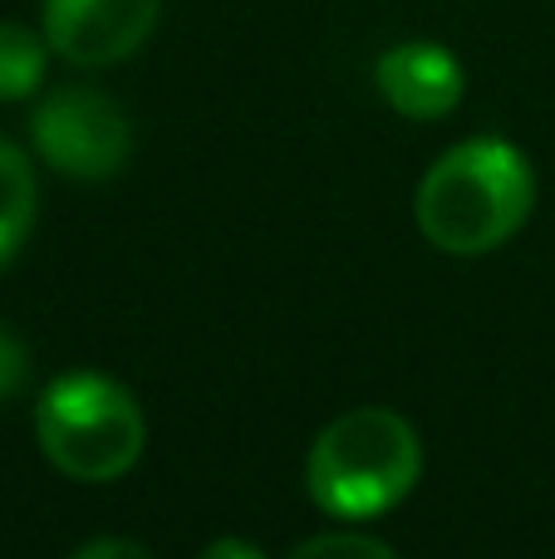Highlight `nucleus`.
<instances>
[{
	"label": "nucleus",
	"mask_w": 555,
	"mask_h": 559,
	"mask_svg": "<svg viewBox=\"0 0 555 559\" xmlns=\"http://www.w3.org/2000/svg\"><path fill=\"white\" fill-rule=\"evenodd\" d=\"M536 173L497 133L448 147L413 192V222L442 255H492L531 222Z\"/></svg>",
	"instance_id": "1"
},
{
	"label": "nucleus",
	"mask_w": 555,
	"mask_h": 559,
	"mask_svg": "<svg viewBox=\"0 0 555 559\" xmlns=\"http://www.w3.org/2000/svg\"><path fill=\"white\" fill-rule=\"evenodd\" d=\"M423 476V442L393 407H350L315 432L305 491L330 521H379L409 501Z\"/></svg>",
	"instance_id": "2"
},
{
	"label": "nucleus",
	"mask_w": 555,
	"mask_h": 559,
	"mask_svg": "<svg viewBox=\"0 0 555 559\" xmlns=\"http://www.w3.org/2000/svg\"><path fill=\"white\" fill-rule=\"evenodd\" d=\"M35 442L59 476L104 486L138 466L147 447V423L123 383L94 368H74L39 393Z\"/></svg>",
	"instance_id": "3"
},
{
	"label": "nucleus",
	"mask_w": 555,
	"mask_h": 559,
	"mask_svg": "<svg viewBox=\"0 0 555 559\" xmlns=\"http://www.w3.org/2000/svg\"><path fill=\"white\" fill-rule=\"evenodd\" d=\"M29 143L69 182H108L133 157V123L104 88L59 84L29 114Z\"/></svg>",
	"instance_id": "4"
},
{
	"label": "nucleus",
	"mask_w": 555,
	"mask_h": 559,
	"mask_svg": "<svg viewBox=\"0 0 555 559\" xmlns=\"http://www.w3.org/2000/svg\"><path fill=\"white\" fill-rule=\"evenodd\" d=\"M163 0H39L49 49L74 69H108L153 39Z\"/></svg>",
	"instance_id": "5"
},
{
	"label": "nucleus",
	"mask_w": 555,
	"mask_h": 559,
	"mask_svg": "<svg viewBox=\"0 0 555 559\" xmlns=\"http://www.w3.org/2000/svg\"><path fill=\"white\" fill-rule=\"evenodd\" d=\"M374 88L379 98L409 123H438L468 94V69L438 39H403L383 49L374 64Z\"/></svg>",
	"instance_id": "6"
},
{
	"label": "nucleus",
	"mask_w": 555,
	"mask_h": 559,
	"mask_svg": "<svg viewBox=\"0 0 555 559\" xmlns=\"http://www.w3.org/2000/svg\"><path fill=\"white\" fill-rule=\"evenodd\" d=\"M39 216V177L35 163L10 138H0V265L29 241Z\"/></svg>",
	"instance_id": "7"
},
{
	"label": "nucleus",
	"mask_w": 555,
	"mask_h": 559,
	"mask_svg": "<svg viewBox=\"0 0 555 559\" xmlns=\"http://www.w3.org/2000/svg\"><path fill=\"white\" fill-rule=\"evenodd\" d=\"M49 39L45 29H29L20 20H0V104L35 98L49 69Z\"/></svg>",
	"instance_id": "8"
},
{
	"label": "nucleus",
	"mask_w": 555,
	"mask_h": 559,
	"mask_svg": "<svg viewBox=\"0 0 555 559\" xmlns=\"http://www.w3.org/2000/svg\"><path fill=\"white\" fill-rule=\"evenodd\" d=\"M291 559H399V550L364 531H324L310 535L305 545H295Z\"/></svg>",
	"instance_id": "9"
},
{
	"label": "nucleus",
	"mask_w": 555,
	"mask_h": 559,
	"mask_svg": "<svg viewBox=\"0 0 555 559\" xmlns=\"http://www.w3.org/2000/svg\"><path fill=\"white\" fill-rule=\"evenodd\" d=\"M25 383H29V348L20 344L15 329L0 324V403L15 397Z\"/></svg>",
	"instance_id": "10"
},
{
	"label": "nucleus",
	"mask_w": 555,
	"mask_h": 559,
	"mask_svg": "<svg viewBox=\"0 0 555 559\" xmlns=\"http://www.w3.org/2000/svg\"><path fill=\"white\" fill-rule=\"evenodd\" d=\"M69 559H153L138 540H118V535H98V540H84Z\"/></svg>",
	"instance_id": "11"
},
{
	"label": "nucleus",
	"mask_w": 555,
	"mask_h": 559,
	"mask_svg": "<svg viewBox=\"0 0 555 559\" xmlns=\"http://www.w3.org/2000/svg\"><path fill=\"white\" fill-rule=\"evenodd\" d=\"M197 559H265V555L256 550L251 540H236V535H222V540H212V545H206V550L197 555Z\"/></svg>",
	"instance_id": "12"
}]
</instances>
